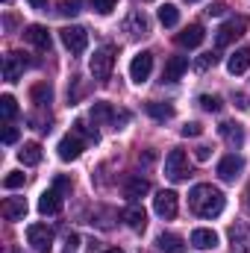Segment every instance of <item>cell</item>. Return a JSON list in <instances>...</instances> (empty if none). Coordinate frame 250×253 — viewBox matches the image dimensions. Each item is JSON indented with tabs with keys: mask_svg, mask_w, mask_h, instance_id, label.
<instances>
[{
	"mask_svg": "<svg viewBox=\"0 0 250 253\" xmlns=\"http://www.w3.org/2000/svg\"><path fill=\"white\" fill-rule=\"evenodd\" d=\"M188 3H197V0H188Z\"/></svg>",
	"mask_w": 250,
	"mask_h": 253,
	"instance_id": "cell-45",
	"label": "cell"
},
{
	"mask_svg": "<svg viewBox=\"0 0 250 253\" xmlns=\"http://www.w3.org/2000/svg\"><path fill=\"white\" fill-rule=\"evenodd\" d=\"M150 71H153V53H147V50H141V53H135L132 56V62H129V80L132 83H147L150 80Z\"/></svg>",
	"mask_w": 250,
	"mask_h": 253,
	"instance_id": "cell-6",
	"label": "cell"
},
{
	"mask_svg": "<svg viewBox=\"0 0 250 253\" xmlns=\"http://www.w3.org/2000/svg\"><path fill=\"white\" fill-rule=\"evenodd\" d=\"M0 212H3L6 221H24V215H27V200H24V197H6L3 206H0Z\"/></svg>",
	"mask_w": 250,
	"mask_h": 253,
	"instance_id": "cell-14",
	"label": "cell"
},
{
	"mask_svg": "<svg viewBox=\"0 0 250 253\" xmlns=\"http://www.w3.org/2000/svg\"><path fill=\"white\" fill-rule=\"evenodd\" d=\"M88 68H91V77H94L97 83H106L109 74H112V68H115V50H112V47L94 50L91 59H88Z\"/></svg>",
	"mask_w": 250,
	"mask_h": 253,
	"instance_id": "cell-2",
	"label": "cell"
},
{
	"mask_svg": "<svg viewBox=\"0 0 250 253\" xmlns=\"http://www.w3.org/2000/svg\"><path fill=\"white\" fill-rule=\"evenodd\" d=\"M194 156H197V162H206V159H209V156H212V150H209V147H206V144H200V147H197V150H194Z\"/></svg>",
	"mask_w": 250,
	"mask_h": 253,
	"instance_id": "cell-37",
	"label": "cell"
},
{
	"mask_svg": "<svg viewBox=\"0 0 250 253\" xmlns=\"http://www.w3.org/2000/svg\"><path fill=\"white\" fill-rule=\"evenodd\" d=\"M0 115H3L6 121H12V118L18 115V103H15L12 94H3V97H0Z\"/></svg>",
	"mask_w": 250,
	"mask_h": 253,
	"instance_id": "cell-29",
	"label": "cell"
},
{
	"mask_svg": "<svg viewBox=\"0 0 250 253\" xmlns=\"http://www.w3.org/2000/svg\"><path fill=\"white\" fill-rule=\"evenodd\" d=\"M30 97H33V103H36V106H47V103L53 100V88H50L47 83H36V85H33V91H30Z\"/></svg>",
	"mask_w": 250,
	"mask_h": 253,
	"instance_id": "cell-27",
	"label": "cell"
},
{
	"mask_svg": "<svg viewBox=\"0 0 250 253\" xmlns=\"http://www.w3.org/2000/svg\"><path fill=\"white\" fill-rule=\"evenodd\" d=\"M18 159H21L24 165H39V162H42V144H39V141H27V144L18 150Z\"/></svg>",
	"mask_w": 250,
	"mask_h": 253,
	"instance_id": "cell-25",
	"label": "cell"
},
{
	"mask_svg": "<svg viewBox=\"0 0 250 253\" xmlns=\"http://www.w3.org/2000/svg\"><path fill=\"white\" fill-rule=\"evenodd\" d=\"M24 180H27V177H24L21 171H9V174L3 177V186H6V189H21Z\"/></svg>",
	"mask_w": 250,
	"mask_h": 253,
	"instance_id": "cell-31",
	"label": "cell"
},
{
	"mask_svg": "<svg viewBox=\"0 0 250 253\" xmlns=\"http://www.w3.org/2000/svg\"><path fill=\"white\" fill-rule=\"evenodd\" d=\"M91 118H94V121H115V124H118V121H126V115L118 118V115H115V109H112L106 100H97V103L91 106Z\"/></svg>",
	"mask_w": 250,
	"mask_h": 253,
	"instance_id": "cell-23",
	"label": "cell"
},
{
	"mask_svg": "<svg viewBox=\"0 0 250 253\" xmlns=\"http://www.w3.org/2000/svg\"><path fill=\"white\" fill-rule=\"evenodd\" d=\"M177 209H180V197H177V191H159L156 197H153V212L159 215V218H174L177 215Z\"/></svg>",
	"mask_w": 250,
	"mask_h": 253,
	"instance_id": "cell-8",
	"label": "cell"
},
{
	"mask_svg": "<svg viewBox=\"0 0 250 253\" xmlns=\"http://www.w3.org/2000/svg\"><path fill=\"white\" fill-rule=\"evenodd\" d=\"M147 191H150V183H147L144 177H129V180L124 183V197L129 200V203H138Z\"/></svg>",
	"mask_w": 250,
	"mask_h": 253,
	"instance_id": "cell-18",
	"label": "cell"
},
{
	"mask_svg": "<svg viewBox=\"0 0 250 253\" xmlns=\"http://www.w3.org/2000/svg\"><path fill=\"white\" fill-rule=\"evenodd\" d=\"M186 71H188L186 56H171V59L165 62V68H162V80H165V83H177Z\"/></svg>",
	"mask_w": 250,
	"mask_h": 253,
	"instance_id": "cell-17",
	"label": "cell"
},
{
	"mask_svg": "<svg viewBox=\"0 0 250 253\" xmlns=\"http://www.w3.org/2000/svg\"><path fill=\"white\" fill-rule=\"evenodd\" d=\"M188 206L200 218H218L224 212V206H227V197H224L221 189H215L209 183H200V186H194L188 191Z\"/></svg>",
	"mask_w": 250,
	"mask_h": 253,
	"instance_id": "cell-1",
	"label": "cell"
},
{
	"mask_svg": "<svg viewBox=\"0 0 250 253\" xmlns=\"http://www.w3.org/2000/svg\"><path fill=\"white\" fill-rule=\"evenodd\" d=\"M124 221H126V227H129V230H138V233L147 227V215H144V209H141V206H135V203L124 209Z\"/></svg>",
	"mask_w": 250,
	"mask_h": 253,
	"instance_id": "cell-22",
	"label": "cell"
},
{
	"mask_svg": "<svg viewBox=\"0 0 250 253\" xmlns=\"http://www.w3.org/2000/svg\"><path fill=\"white\" fill-rule=\"evenodd\" d=\"M242 171H245V159H242L239 153H230V156H224V159L218 162V177L227 180V183H236V180L242 177Z\"/></svg>",
	"mask_w": 250,
	"mask_h": 253,
	"instance_id": "cell-9",
	"label": "cell"
},
{
	"mask_svg": "<svg viewBox=\"0 0 250 253\" xmlns=\"http://www.w3.org/2000/svg\"><path fill=\"white\" fill-rule=\"evenodd\" d=\"M203 39H206V33H203L200 24H188L183 33H177V44H180V47H188V50H191V47H200Z\"/></svg>",
	"mask_w": 250,
	"mask_h": 253,
	"instance_id": "cell-11",
	"label": "cell"
},
{
	"mask_svg": "<svg viewBox=\"0 0 250 253\" xmlns=\"http://www.w3.org/2000/svg\"><path fill=\"white\" fill-rule=\"evenodd\" d=\"M59 39H62V44L71 53H83L88 47V33L83 27H62L59 30Z\"/></svg>",
	"mask_w": 250,
	"mask_h": 253,
	"instance_id": "cell-7",
	"label": "cell"
},
{
	"mask_svg": "<svg viewBox=\"0 0 250 253\" xmlns=\"http://www.w3.org/2000/svg\"><path fill=\"white\" fill-rule=\"evenodd\" d=\"M56 189L62 191V194H65V191H71V180H65V177H59V180H56Z\"/></svg>",
	"mask_w": 250,
	"mask_h": 253,
	"instance_id": "cell-40",
	"label": "cell"
},
{
	"mask_svg": "<svg viewBox=\"0 0 250 253\" xmlns=\"http://www.w3.org/2000/svg\"><path fill=\"white\" fill-rule=\"evenodd\" d=\"M191 248H197V251H215L218 248V233L206 230V227H197L191 233Z\"/></svg>",
	"mask_w": 250,
	"mask_h": 253,
	"instance_id": "cell-15",
	"label": "cell"
},
{
	"mask_svg": "<svg viewBox=\"0 0 250 253\" xmlns=\"http://www.w3.org/2000/svg\"><path fill=\"white\" fill-rule=\"evenodd\" d=\"M24 39H27L30 44H36L39 50H50V33H47V27H42V24H30V27L24 30Z\"/></svg>",
	"mask_w": 250,
	"mask_h": 253,
	"instance_id": "cell-13",
	"label": "cell"
},
{
	"mask_svg": "<svg viewBox=\"0 0 250 253\" xmlns=\"http://www.w3.org/2000/svg\"><path fill=\"white\" fill-rule=\"evenodd\" d=\"M59 12H62V15H77V12H80V9H77V0H65Z\"/></svg>",
	"mask_w": 250,
	"mask_h": 253,
	"instance_id": "cell-36",
	"label": "cell"
},
{
	"mask_svg": "<svg viewBox=\"0 0 250 253\" xmlns=\"http://www.w3.org/2000/svg\"><path fill=\"white\" fill-rule=\"evenodd\" d=\"M156 248L162 253H186V242L177 236V233H162L156 239Z\"/></svg>",
	"mask_w": 250,
	"mask_h": 253,
	"instance_id": "cell-21",
	"label": "cell"
},
{
	"mask_svg": "<svg viewBox=\"0 0 250 253\" xmlns=\"http://www.w3.org/2000/svg\"><path fill=\"white\" fill-rule=\"evenodd\" d=\"M245 30H248V18H245V15H236V18L224 21V24L218 27V36H215L218 47H227L230 42H236L239 36H245Z\"/></svg>",
	"mask_w": 250,
	"mask_h": 253,
	"instance_id": "cell-3",
	"label": "cell"
},
{
	"mask_svg": "<svg viewBox=\"0 0 250 253\" xmlns=\"http://www.w3.org/2000/svg\"><path fill=\"white\" fill-rule=\"evenodd\" d=\"M124 30L129 33V36H144V33L150 30V24H147L144 12H132V15L124 21Z\"/></svg>",
	"mask_w": 250,
	"mask_h": 253,
	"instance_id": "cell-24",
	"label": "cell"
},
{
	"mask_svg": "<svg viewBox=\"0 0 250 253\" xmlns=\"http://www.w3.org/2000/svg\"><path fill=\"white\" fill-rule=\"evenodd\" d=\"M248 203H250V189H248Z\"/></svg>",
	"mask_w": 250,
	"mask_h": 253,
	"instance_id": "cell-43",
	"label": "cell"
},
{
	"mask_svg": "<svg viewBox=\"0 0 250 253\" xmlns=\"http://www.w3.org/2000/svg\"><path fill=\"white\" fill-rule=\"evenodd\" d=\"M18 141V126H6L3 129V144H15Z\"/></svg>",
	"mask_w": 250,
	"mask_h": 253,
	"instance_id": "cell-35",
	"label": "cell"
},
{
	"mask_svg": "<svg viewBox=\"0 0 250 253\" xmlns=\"http://www.w3.org/2000/svg\"><path fill=\"white\" fill-rule=\"evenodd\" d=\"M27 242L33 245V251L50 253L53 251V230L47 224H30L27 227Z\"/></svg>",
	"mask_w": 250,
	"mask_h": 253,
	"instance_id": "cell-4",
	"label": "cell"
},
{
	"mask_svg": "<svg viewBox=\"0 0 250 253\" xmlns=\"http://www.w3.org/2000/svg\"><path fill=\"white\" fill-rule=\"evenodd\" d=\"M215 62H218V53H203L194 65H197V71H206L209 65H215Z\"/></svg>",
	"mask_w": 250,
	"mask_h": 253,
	"instance_id": "cell-33",
	"label": "cell"
},
{
	"mask_svg": "<svg viewBox=\"0 0 250 253\" xmlns=\"http://www.w3.org/2000/svg\"><path fill=\"white\" fill-rule=\"evenodd\" d=\"M200 106H203L206 112H221V109H224V100H221L218 94H203V97H200Z\"/></svg>",
	"mask_w": 250,
	"mask_h": 253,
	"instance_id": "cell-30",
	"label": "cell"
},
{
	"mask_svg": "<svg viewBox=\"0 0 250 253\" xmlns=\"http://www.w3.org/2000/svg\"><path fill=\"white\" fill-rule=\"evenodd\" d=\"M218 132H221V138H224L230 147H242V144H245V129H242V124L224 121V124L218 126Z\"/></svg>",
	"mask_w": 250,
	"mask_h": 253,
	"instance_id": "cell-19",
	"label": "cell"
},
{
	"mask_svg": "<svg viewBox=\"0 0 250 253\" xmlns=\"http://www.w3.org/2000/svg\"><path fill=\"white\" fill-rule=\"evenodd\" d=\"M180 132H183V138H194V135H200V132H203V126L197 124V121H191V124H186Z\"/></svg>",
	"mask_w": 250,
	"mask_h": 253,
	"instance_id": "cell-34",
	"label": "cell"
},
{
	"mask_svg": "<svg viewBox=\"0 0 250 253\" xmlns=\"http://www.w3.org/2000/svg\"><path fill=\"white\" fill-rule=\"evenodd\" d=\"M165 177L174 180V183H180V180L188 177V156L183 150H171L165 156Z\"/></svg>",
	"mask_w": 250,
	"mask_h": 253,
	"instance_id": "cell-5",
	"label": "cell"
},
{
	"mask_svg": "<svg viewBox=\"0 0 250 253\" xmlns=\"http://www.w3.org/2000/svg\"><path fill=\"white\" fill-rule=\"evenodd\" d=\"M103 253H124V251H121V248H106Z\"/></svg>",
	"mask_w": 250,
	"mask_h": 253,
	"instance_id": "cell-42",
	"label": "cell"
},
{
	"mask_svg": "<svg viewBox=\"0 0 250 253\" xmlns=\"http://www.w3.org/2000/svg\"><path fill=\"white\" fill-rule=\"evenodd\" d=\"M59 209H62V191L53 186V189H47L39 197V212L42 215H56Z\"/></svg>",
	"mask_w": 250,
	"mask_h": 253,
	"instance_id": "cell-12",
	"label": "cell"
},
{
	"mask_svg": "<svg viewBox=\"0 0 250 253\" xmlns=\"http://www.w3.org/2000/svg\"><path fill=\"white\" fill-rule=\"evenodd\" d=\"M250 68V47H239L230 59H227V71L233 74V77H239V74H245Z\"/></svg>",
	"mask_w": 250,
	"mask_h": 253,
	"instance_id": "cell-20",
	"label": "cell"
},
{
	"mask_svg": "<svg viewBox=\"0 0 250 253\" xmlns=\"http://www.w3.org/2000/svg\"><path fill=\"white\" fill-rule=\"evenodd\" d=\"M83 138L77 135V132H71V135H65L62 141H59V159L62 162H74V159H80V153H83Z\"/></svg>",
	"mask_w": 250,
	"mask_h": 253,
	"instance_id": "cell-10",
	"label": "cell"
},
{
	"mask_svg": "<svg viewBox=\"0 0 250 253\" xmlns=\"http://www.w3.org/2000/svg\"><path fill=\"white\" fill-rule=\"evenodd\" d=\"M236 106H239V109H250L248 94H236Z\"/></svg>",
	"mask_w": 250,
	"mask_h": 253,
	"instance_id": "cell-39",
	"label": "cell"
},
{
	"mask_svg": "<svg viewBox=\"0 0 250 253\" xmlns=\"http://www.w3.org/2000/svg\"><path fill=\"white\" fill-rule=\"evenodd\" d=\"M159 21H162V27H177V24H180V9H177L174 3L159 6Z\"/></svg>",
	"mask_w": 250,
	"mask_h": 253,
	"instance_id": "cell-28",
	"label": "cell"
},
{
	"mask_svg": "<svg viewBox=\"0 0 250 253\" xmlns=\"http://www.w3.org/2000/svg\"><path fill=\"white\" fill-rule=\"evenodd\" d=\"M24 68H27V59H24L21 53H9V56L3 59V80H6V83H15V80L24 74Z\"/></svg>",
	"mask_w": 250,
	"mask_h": 253,
	"instance_id": "cell-16",
	"label": "cell"
},
{
	"mask_svg": "<svg viewBox=\"0 0 250 253\" xmlns=\"http://www.w3.org/2000/svg\"><path fill=\"white\" fill-rule=\"evenodd\" d=\"M224 9H227V6H224V3H212V6H209V9H206V12H209V15H215V18H218V15H224Z\"/></svg>",
	"mask_w": 250,
	"mask_h": 253,
	"instance_id": "cell-38",
	"label": "cell"
},
{
	"mask_svg": "<svg viewBox=\"0 0 250 253\" xmlns=\"http://www.w3.org/2000/svg\"><path fill=\"white\" fill-rule=\"evenodd\" d=\"M115 6H118V0H91V9H94L97 15H109Z\"/></svg>",
	"mask_w": 250,
	"mask_h": 253,
	"instance_id": "cell-32",
	"label": "cell"
},
{
	"mask_svg": "<svg viewBox=\"0 0 250 253\" xmlns=\"http://www.w3.org/2000/svg\"><path fill=\"white\" fill-rule=\"evenodd\" d=\"M3 3H12V0H3Z\"/></svg>",
	"mask_w": 250,
	"mask_h": 253,
	"instance_id": "cell-44",
	"label": "cell"
},
{
	"mask_svg": "<svg viewBox=\"0 0 250 253\" xmlns=\"http://www.w3.org/2000/svg\"><path fill=\"white\" fill-rule=\"evenodd\" d=\"M144 109H147V115L156 118V121L174 118V106H171V103H156V100H150V103H144Z\"/></svg>",
	"mask_w": 250,
	"mask_h": 253,
	"instance_id": "cell-26",
	"label": "cell"
},
{
	"mask_svg": "<svg viewBox=\"0 0 250 253\" xmlns=\"http://www.w3.org/2000/svg\"><path fill=\"white\" fill-rule=\"evenodd\" d=\"M30 6H33V9H44V6H47V0H30Z\"/></svg>",
	"mask_w": 250,
	"mask_h": 253,
	"instance_id": "cell-41",
	"label": "cell"
}]
</instances>
